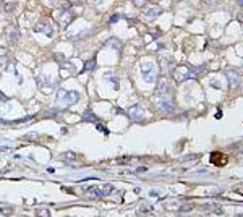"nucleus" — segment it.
<instances>
[{
	"instance_id": "f257e3e1",
	"label": "nucleus",
	"mask_w": 243,
	"mask_h": 217,
	"mask_svg": "<svg viewBox=\"0 0 243 217\" xmlns=\"http://www.w3.org/2000/svg\"><path fill=\"white\" fill-rule=\"evenodd\" d=\"M79 101V92L73 89H60L55 97V105L57 107H70Z\"/></svg>"
},
{
	"instance_id": "f03ea898",
	"label": "nucleus",
	"mask_w": 243,
	"mask_h": 217,
	"mask_svg": "<svg viewBox=\"0 0 243 217\" xmlns=\"http://www.w3.org/2000/svg\"><path fill=\"white\" fill-rule=\"evenodd\" d=\"M156 71H157V68L154 66V63H144L141 66V76H143L144 81H148V83H153L156 79Z\"/></svg>"
},
{
	"instance_id": "7ed1b4c3",
	"label": "nucleus",
	"mask_w": 243,
	"mask_h": 217,
	"mask_svg": "<svg viewBox=\"0 0 243 217\" xmlns=\"http://www.w3.org/2000/svg\"><path fill=\"white\" fill-rule=\"evenodd\" d=\"M34 31H36V33H42V34H45V36H49V37L54 34L52 23H50L49 20H45V18H42V20L37 21L36 26H34Z\"/></svg>"
},
{
	"instance_id": "20e7f679",
	"label": "nucleus",
	"mask_w": 243,
	"mask_h": 217,
	"mask_svg": "<svg viewBox=\"0 0 243 217\" xmlns=\"http://www.w3.org/2000/svg\"><path fill=\"white\" fill-rule=\"evenodd\" d=\"M55 84H57V83H55L54 79L50 78V76H45V75H39V76H37V86L41 88L42 91H50V89H54Z\"/></svg>"
},
{
	"instance_id": "39448f33",
	"label": "nucleus",
	"mask_w": 243,
	"mask_h": 217,
	"mask_svg": "<svg viewBox=\"0 0 243 217\" xmlns=\"http://www.w3.org/2000/svg\"><path fill=\"white\" fill-rule=\"evenodd\" d=\"M128 117L131 120H135V122H141L143 117H144L143 109H141V107H131V109L128 110Z\"/></svg>"
},
{
	"instance_id": "423d86ee",
	"label": "nucleus",
	"mask_w": 243,
	"mask_h": 217,
	"mask_svg": "<svg viewBox=\"0 0 243 217\" xmlns=\"http://www.w3.org/2000/svg\"><path fill=\"white\" fill-rule=\"evenodd\" d=\"M191 76V73L188 71V68H178L177 71H175V78H177V81H185L186 78H190Z\"/></svg>"
},
{
	"instance_id": "0eeeda50",
	"label": "nucleus",
	"mask_w": 243,
	"mask_h": 217,
	"mask_svg": "<svg viewBox=\"0 0 243 217\" xmlns=\"http://www.w3.org/2000/svg\"><path fill=\"white\" fill-rule=\"evenodd\" d=\"M83 122H91V123H97L99 122V118L94 115V112L91 110V109H88L84 114H83Z\"/></svg>"
},
{
	"instance_id": "6e6552de",
	"label": "nucleus",
	"mask_w": 243,
	"mask_h": 217,
	"mask_svg": "<svg viewBox=\"0 0 243 217\" xmlns=\"http://www.w3.org/2000/svg\"><path fill=\"white\" fill-rule=\"evenodd\" d=\"M86 193L89 194L91 199H101L102 194L99 191V186H91V188H86Z\"/></svg>"
},
{
	"instance_id": "1a4fd4ad",
	"label": "nucleus",
	"mask_w": 243,
	"mask_h": 217,
	"mask_svg": "<svg viewBox=\"0 0 243 217\" xmlns=\"http://www.w3.org/2000/svg\"><path fill=\"white\" fill-rule=\"evenodd\" d=\"M62 159H63V162H75V160H78V154L71 152V151H66L62 154Z\"/></svg>"
},
{
	"instance_id": "9d476101",
	"label": "nucleus",
	"mask_w": 243,
	"mask_h": 217,
	"mask_svg": "<svg viewBox=\"0 0 243 217\" xmlns=\"http://www.w3.org/2000/svg\"><path fill=\"white\" fill-rule=\"evenodd\" d=\"M7 36H8V41H13V42H16L18 41V29L15 28V26H10L8 29H7Z\"/></svg>"
},
{
	"instance_id": "9b49d317",
	"label": "nucleus",
	"mask_w": 243,
	"mask_h": 217,
	"mask_svg": "<svg viewBox=\"0 0 243 217\" xmlns=\"http://www.w3.org/2000/svg\"><path fill=\"white\" fill-rule=\"evenodd\" d=\"M99 191H101V194H102V198L104 196H109V194L114 191V186L109 185V183H104V185H101V186H99Z\"/></svg>"
},
{
	"instance_id": "f8f14e48",
	"label": "nucleus",
	"mask_w": 243,
	"mask_h": 217,
	"mask_svg": "<svg viewBox=\"0 0 243 217\" xmlns=\"http://www.w3.org/2000/svg\"><path fill=\"white\" fill-rule=\"evenodd\" d=\"M159 107H161L162 110H165V112H173V104L170 102L169 99L161 101V102H159Z\"/></svg>"
},
{
	"instance_id": "ddd939ff",
	"label": "nucleus",
	"mask_w": 243,
	"mask_h": 217,
	"mask_svg": "<svg viewBox=\"0 0 243 217\" xmlns=\"http://www.w3.org/2000/svg\"><path fill=\"white\" fill-rule=\"evenodd\" d=\"M104 78L109 79V81L112 83V86L115 88V89H118V78H117L114 73H105V75H104Z\"/></svg>"
},
{
	"instance_id": "4468645a",
	"label": "nucleus",
	"mask_w": 243,
	"mask_h": 217,
	"mask_svg": "<svg viewBox=\"0 0 243 217\" xmlns=\"http://www.w3.org/2000/svg\"><path fill=\"white\" fill-rule=\"evenodd\" d=\"M157 92H159V94H167V92H169V83L165 81V79H162V81L159 83V86H157Z\"/></svg>"
},
{
	"instance_id": "2eb2a0df",
	"label": "nucleus",
	"mask_w": 243,
	"mask_h": 217,
	"mask_svg": "<svg viewBox=\"0 0 243 217\" xmlns=\"http://www.w3.org/2000/svg\"><path fill=\"white\" fill-rule=\"evenodd\" d=\"M70 21H71V13L66 12L65 15H62V16H60V26H62V28H66Z\"/></svg>"
},
{
	"instance_id": "dca6fc26",
	"label": "nucleus",
	"mask_w": 243,
	"mask_h": 217,
	"mask_svg": "<svg viewBox=\"0 0 243 217\" xmlns=\"http://www.w3.org/2000/svg\"><path fill=\"white\" fill-rule=\"evenodd\" d=\"M96 68V58H91V60L84 62V66H83V71H92Z\"/></svg>"
},
{
	"instance_id": "f3484780",
	"label": "nucleus",
	"mask_w": 243,
	"mask_h": 217,
	"mask_svg": "<svg viewBox=\"0 0 243 217\" xmlns=\"http://www.w3.org/2000/svg\"><path fill=\"white\" fill-rule=\"evenodd\" d=\"M161 12H162V10L159 8V7H153L151 10L146 12V16H148V18H154V16H157V15H161Z\"/></svg>"
},
{
	"instance_id": "a211bd4d",
	"label": "nucleus",
	"mask_w": 243,
	"mask_h": 217,
	"mask_svg": "<svg viewBox=\"0 0 243 217\" xmlns=\"http://www.w3.org/2000/svg\"><path fill=\"white\" fill-rule=\"evenodd\" d=\"M5 55H7V50H5L3 47H0V68H2L3 63H5Z\"/></svg>"
},
{
	"instance_id": "6ab92c4d",
	"label": "nucleus",
	"mask_w": 243,
	"mask_h": 217,
	"mask_svg": "<svg viewBox=\"0 0 243 217\" xmlns=\"http://www.w3.org/2000/svg\"><path fill=\"white\" fill-rule=\"evenodd\" d=\"M37 217H50L49 209H39L37 211Z\"/></svg>"
},
{
	"instance_id": "aec40b11",
	"label": "nucleus",
	"mask_w": 243,
	"mask_h": 217,
	"mask_svg": "<svg viewBox=\"0 0 243 217\" xmlns=\"http://www.w3.org/2000/svg\"><path fill=\"white\" fill-rule=\"evenodd\" d=\"M107 44L110 45V47H114V49H117V50H120V47H122V45H120V42H118V41H115V39H110V41H109Z\"/></svg>"
},
{
	"instance_id": "412c9836",
	"label": "nucleus",
	"mask_w": 243,
	"mask_h": 217,
	"mask_svg": "<svg viewBox=\"0 0 243 217\" xmlns=\"http://www.w3.org/2000/svg\"><path fill=\"white\" fill-rule=\"evenodd\" d=\"M118 18H120L118 15H114V16H112V18H110V20H109V21H110V23H115V21L118 20Z\"/></svg>"
},
{
	"instance_id": "4be33fe9",
	"label": "nucleus",
	"mask_w": 243,
	"mask_h": 217,
	"mask_svg": "<svg viewBox=\"0 0 243 217\" xmlns=\"http://www.w3.org/2000/svg\"><path fill=\"white\" fill-rule=\"evenodd\" d=\"M7 71H15V63H10L8 65V70Z\"/></svg>"
},
{
	"instance_id": "5701e85b",
	"label": "nucleus",
	"mask_w": 243,
	"mask_h": 217,
	"mask_svg": "<svg viewBox=\"0 0 243 217\" xmlns=\"http://www.w3.org/2000/svg\"><path fill=\"white\" fill-rule=\"evenodd\" d=\"M135 3H136V5H143L144 0H135Z\"/></svg>"
},
{
	"instance_id": "b1692460",
	"label": "nucleus",
	"mask_w": 243,
	"mask_h": 217,
	"mask_svg": "<svg viewBox=\"0 0 243 217\" xmlns=\"http://www.w3.org/2000/svg\"><path fill=\"white\" fill-rule=\"evenodd\" d=\"M240 193H242V194H243V190H240Z\"/></svg>"
},
{
	"instance_id": "393cba45",
	"label": "nucleus",
	"mask_w": 243,
	"mask_h": 217,
	"mask_svg": "<svg viewBox=\"0 0 243 217\" xmlns=\"http://www.w3.org/2000/svg\"><path fill=\"white\" fill-rule=\"evenodd\" d=\"M49 2H54V0H49Z\"/></svg>"
}]
</instances>
